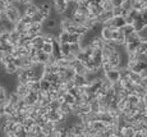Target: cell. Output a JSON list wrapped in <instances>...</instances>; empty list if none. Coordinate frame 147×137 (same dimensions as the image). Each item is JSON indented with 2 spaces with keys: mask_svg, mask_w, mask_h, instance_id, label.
I'll list each match as a JSON object with an SVG mask.
<instances>
[{
  "mask_svg": "<svg viewBox=\"0 0 147 137\" xmlns=\"http://www.w3.org/2000/svg\"><path fill=\"white\" fill-rule=\"evenodd\" d=\"M81 50H83V49H82L80 42H73V44H70V53H73V54H76V55H77Z\"/></svg>",
  "mask_w": 147,
  "mask_h": 137,
  "instance_id": "obj_27",
  "label": "cell"
},
{
  "mask_svg": "<svg viewBox=\"0 0 147 137\" xmlns=\"http://www.w3.org/2000/svg\"><path fill=\"white\" fill-rule=\"evenodd\" d=\"M137 108H138V110H140V112H145L146 108H147V104L145 102V100L141 99V100H140V102L137 104Z\"/></svg>",
  "mask_w": 147,
  "mask_h": 137,
  "instance_id": "obj_34",
  "label": "cell"
},
{
  "mask_svg": "<svg viewBox=\"0 0 147 137\" xmlns=\"http://www.w3.org/2000/svg\"><path fill=\"white\" fill-rule=\"evenodd\" d=\"M17 71H18V67H17V65L14 64V62L8 63L7 67H5V72H7L8 75H10V76L17 75Z\"/></svg>",
  "mask_w": 147,
  "mask_h": 137,
  "instance_id": "obj_19",
  "label": "cell"
},
{
  "mask_svg": "<svg viewBox=\"0 0 147 137\" xmlns=\"http://www.w3.org/2000/svg\"><path fill=\"white\" fill-rule=\"evenodd\" d=\"M127 99H128V102L131 105H137L138 102H140V100L142 99L140 95H137L136 92H131L128 96H127Z\"/></svg>",
  "mask_w": 147,
  "mask_h": 137,
  "instance_id": "obj_17",
  "label": "cell"
},
{
  "mask_svg": "<svg viewBox=\"0 0 147 137\" xmlns=\"http://www.w3.org/2000/svg\"><path fill=\"white\" fill-rule=\"evenodd\" d=\"M4 56H5V53H4V51H3L1 49H0V62L4 59Z\"/></svg>",
  "mask_w": 147,
  "mask_h": 137,
  "instance_id": "obj_40",
  "label": "cell"
},
{
  "mask_svg": "<svg viewBox=\"0 0 147 137\" xmlns=\"http://www.w3.org/2000/svg\"><path fill=\"white\" fill-rule=\"evenodd\" d=\"M56 26H59L58 19L53 18V17H47V18L45 19V22L42 23V27H44V32H47V31L53 30V28H55Z\"/></svg>",
  "mask_w": 147,
  "mask_h": 137,
  "instance_id": "obj_4",
  "label": "cell"
},
{
  "mask_svg": "<svg viewBox=\"0 0 147 137\" xmlns=\"http://www.w3.org/2000/svg\"><path fill=\"white\" fill-rule=\"evenodd\" d=\"M129 79H132L134 83H141L142 82V75L131 69V72H129Z\"/></svg>",
  "mask_w": 147,
  "mask_h": 137,
  "instance_id": "obj_20",
  "label": "cell"
},
{
  "mask_svg": "<svg viewBox=\"0 0 147 137\" xmlns=\"http://www.w3.org/2000/svg\"><path fill=\"white\" fill-rule=\"evenodd\" d=\"M1 22H3V21H1V17H0V26H1Z\"/></svg>",
  "mask_w": 147,
  "mask_h": 137,
  "instance_id": "obj_43",
  "label": "cell"
},
{
  "mask_svg": "<svg viewBox=\"0 0 147 137\" xmlns=\"http://www.w3.org/2000/svg\"><path fill=\"white\" fill-rule=\"evenodd\" d=\"M10 41V31L0 30V44H8Z\"/></svg>",
  "mask_w": 147,
  "mask_h": 137,
  "instance_id": "obj_15",
  "label": "cell"
},
{
  "mask_svg": "<svg viewBox=\"0 0 147 137\" xmlns=\"http://www.w3.org/2000/svg\"><path fill=\"white\" fill-rule=\"evenodd\" d=\"M53 4H54L55 10L59 14H61V16H63V14L65 13V10L68 9V0H53Z\"/></svg>",
  "mask_w": 147,
  "mask_h": 137,
  "instance_id": "obj_2",
  "label": "cell"
},
{
  "mask_svg": "<svg viewBox=\"0 0 147 137\" xmlns=\"http://www.w3.org/2000/svg\"><path fill=\"white\" fill-rule=\"evenodd\" d=\"M47 17H45L44 14H42L41 12H37L35 14V16L32 17V19H33V23H40V24H42L45 22V19H46Z\"/></svg>",
  "mask_w": 147,
  "mask_h": 137,
  "instance_id": "obj_22",
  "label": "cell"
},
{
  "mask_svg": "<svg viewBox=\"0 0 147 137\" xmlns=\"http://www.w3.org/2000/svg\"><path fill=\"white\" fill-rule=\"evenodd\" d=\"M42 50H44L45 53H47V54H53V51H54L53 44L51 42H45V44L42 45Z\"/></svg>",
  "mask_w": 147,
  "mask_h": 137,
  "instance_id": "obj_28",
  "label": "cell"
},
{
  "mask_svg": "<svg viewBox=\"0 0 147 137\" xmlns=\"http://www.w3.org/2000/svg\"><path fill=\"white\" fill-rule=\"evenodd\" d=\"M37 12H38V5L36 3H31V4L26 5V9H24L23 14H28V16L33 17Z\"/></svg>",
  "mask_w": 147,
  "mask_h": 137,
  "instance_id": "obj_12",
  "label": "cell"
},
{
  "mask_svg": "<svg viewBox=\"0 0 147 137\" xmlns=\"http://www.w3.org/2000/svg\"><path fill=\"white\" fill-rule=\"evenodd\" d=\"M44 33V27L40 23H32L30 28H28V35L30 36H37V35H42Z\"/></svg>",
  "mask_w": 147,
  "mask_h": 137,
  "instance_id": "obj_5",
  "label": "cell"
},
{
  "mask_svg": "<svg viewBox=\"0 0 147 137\" xmlns=\"http://www.w3.org/2000/svg\"><path fill=\"white\" fill-rule=\"evenodd\" d=\"M5 13H7L9 21H12L13 23H18L22 18V14H23L21 12V9L16 5H8L7 9H5Z\"/></svg>",
  "mask_w": 147,
  "mask_h": 137,
  "instance_id": "obj_1",
  "label": "cell"
},
{
  "mask_svg": "<svg viewBox=\"0 0 147 137\" xmlns=\"http://www.w3.org/2000/svg\"><path fill=\"white\" fill-rule=\"evenodd\" d=\"M72 19H73V22H74V24H84L87 17L84 16V14H82L80 12H77V10H74V14H73Z\"/></svg>",
  "mask_w": 147,
  "mask_h": 137,
  "instance_id": "obj_10",
  "label": "cell"
},
{
  "mask_svg": "<svg viewBox=\"0 0 147 137\" xmlns=\"http://www.w3.org/2000/svg\"><path fill=\"white\" fill-rule=\"evenodd\" d=\"M19 39H21V33H19L16 28H13V30L10 31V41L9 42H10V44H13L14 46H18Z\"/></svg>",
  "mask_w": 147,
  "mask_h": 137,
  "instance_id": "obj_14",
  "label": "cell"
},
{
  "mask_svg": "<svg viewBox=\"0 0 147 137\" xmlns=\"http://www.w3.org/2000/svg\"><path fill=\"white\" fill-rule=\"evenodd\" d=\"M123 1H124V0H111V3H113V5H114V7H121Z\"/></svg>",
  "mask_w": 147,
  "mask_h": 137,
  "instance_id": "obj_37",
  "label": "cell"
},
{
  "mask_svg": "<svg viewBox=\"0 0 147 137\" xmlns=\"http://www.w3.org/2000/svg\"><path fill=\"white\" fill-rule=\"evenodd\" d=\"M19 3H21L22 5H28V4H31V3H33V0H19Z\"/></svg>",
  "mask_w": 147,
  "mask_h": 137,
  "instance_id": "obj_39",
  "label": "cell"
},
{
  "mask_svg": "<svg viewBox=\"0 0 147 137\" xmlns=\"http://www.w3.org/2000/svg\"><path fill=\"white\" fill-rule=\"evenodd\" d=\"M76 86V83H74V79H69V81H67L65 82V87H67V90L69 91V90H72L73 87Z\"/></svg>",
  "mask_w": 147,
  "mask_h": 137,
  "instance_id": "obj_35",
  "label": "cell"
},
{
  "mask_svg": "<svg viewBox=\"0 0 147 137\" xmlns=\"http://www.w3.org/2000/svg\"><path fill=\"white\" fill-rule=\"evenodd\" d=\"M88 58H90V56L87 55V54L84 53L83 50H81L80 53L77 54V59H78V60H81V62H83V63L86 62V60H87V59H88Z\"/></svg>",
  "mask_w": 147,
  "mask_h": 137,
  "instance_id": "obj_33",
  "label": "cell"
},
{
  "mask_svg": "<svg viewBox=\"0 0 147 137\" xmlns=\"http://www.w3.org/2000/svg\"><path fill=\"white\" fill-rule=\"evenodd\" d=\"M60 49L63 56H67L70 54V44L69 42H60Z\"/></svg>",
  "mask_w": 147,
  "mask_h": 137,
  "instance_id": "obj_24",
  "label": "cell"
},
{
  "mask_svg": "<svg viewBox=\"0 0 147 137\" xmlns=\"http://www.w3.org/2000/svg\"><path fill=\"white\" fill-rule=\"evenodd\" d=\"M143 100H145V102H146V104H147V92L145 94V95H143V98H142Z\"/></svg>",
  "mask_w": 147,
  "mask_h": 137,
  "instance_id": "obj_42",
  "label": "cell"
},
{
  "mask_svg": "<svg viewBox=\"0 0 147 137\" xmlns=\"http://www.w3.org/2000/svg\"><path fill=\"white\" fill-rule=\"evenodd\" d=\"M5 9H7V4L3 3V1H0V13H3Z\"/></svg>",
  "mask_w": 147,
  "mask_h": 137,
  "instance_id": "obj_38",
  "label": "cell"
},
{
  "mask_svg": "<svg viewBox=\"0 0 147 137\" xmlns=\"http://www.w3.org/2000/svg\"><path fill=\"white\" fill-rule=\"evenodd\" d=\"M140 42L141 41H134V42H127L124 45V50L127 51L128 54H132V53H136L138 50V46H140Z\"/></svg>",
  "mask_w": 147,
  "mask_h": 137,
  "instance_id": "obj_11",
  "label": "cell"
},
{
  "mask_svg": "<svg viewBox=\"0 0 147 137\" xmlns=\"http://www.w3.org/2000/svg\"><path fill=\"white\" fill-rule=\"evenodd\" d=\"M125 24H127L125 17H123V16H114L113 17V27L114 28H121Z\"/></svg>",
  "mask_w": 147,
  "mask_h": 137,
  "instance_id": "obj_8",
  "label": "cell"
},
{
  "mask_svg": "<svg viewBox=\"0 0 147 137\" xmlns=\"http://www.w3.org/2000/svg\"><path fill=\"white\" fill-rule=\"evenodd\" d=\"M90 45H91L94 49H102L104 45H105V40L101 37L100 35H97V36H95L91 42H90Z\"/></svg>",
  "mask_w": 147,
  "mask_h": 137,
  "instance_id": "obj_9",
  "label": "cell"
},
{
  "mask_svg": "<svg viewBox=\"0 0 147 137\" xmlns=\"http://www.w3.org/2000/svg\"><path fill=\"white\" fill-rule=\"evenodd\" d=\"M82 39L81 35H78V33H72L69 37V44H73V42H80Z\"/></svg>",
  "mask_w": 147,
  "mask_h": 137,
  "instance_id": "obj_32",
  "label": "cell"
},
{
  "mask_svg": "<svg viewBox=\"0 0 147 137\" xmlns=\"http://www.w3.org/2000/svg\"><path fill=\"white\" fill-rule=\"evenodd\" d=\"M60 110L63 113H65V114H70V113H73V110H72V105L70 104H68V102H61L60 104Z\"/></svg>",
  "mask_w": 147,
  "mask_h": 137,
  "instance_id": "obj_26",
  "label": "cell"
},
{
  "mask_svg": "<svg viewBox=\"0 0 147 137\" xmlns=\"http://www.w3.org/2000/svg\"><path fill=\"white\" fill-rule=\"evenodd\" d=\"M105 75V77L109 81H111L113 83L114 82H118L120 79V71H119V68H114V69H110V71H107V72L104 73Z\"/></svg>",
  "mask_w": 147,
  "mask_h": 137,
  "instance_id": "obj_3",
  "label": "cell"
},
{
  "mask_svg": "<svg viewBox=\"0 0 147 137\" xmlns=\"http://www.w3.org/2000/svg\"><path fill=\"white\" fill-rule=\"evenodd\" d=\"M45 44V39L42 35H37V36H33L32 37V45L37 49H42V45Z\"/></svg>",
  "mask_w": 147,
  "mask_h": 137,
  "instance_id": "obj_13",
  "label": "cell"
},
{
  "mask_svg": "<svg viewBox=\"0 0 147 137\" xmlns=\"http://www.w3.org/2000/svg\"><path fill=\"white\" fill-rule=\"evenodd\" d=\"M50 87H51V82L47 81V79H45V78H41V90L49 91Z\"/></svg>",
  "mask_w": 147,
  "mask_h": 137,
  "instance_id": "obj_29",
  "label": "cell"
},
{
  "mask_svg": "<svg viewBox=\"0 0 147 137\" xmlns=\"http://www.w3.org/2000/svg\"><path fill=\"white\" fill-rule=\"evenodd\" d=\"M113 17H114V14H113V10H104V12L97 17V19L101 22V23H104V22H106L107 19L113 18Z\"/></svg>",
  "mask_w": 147,
  "mask_h": 137,
  "instance_id": "obj_16",
  "label": "cell"
},
{
  "mask_svg": "<svg viewBox=\"0 0 147 137\" xmlns=\"http://www.w3.org/2000/svg\"><path fill=\"white\" fill-rule=\"evenodd\" d=\"M125 21H127V24H134L136 19H134V18H132V17L128 14V16L125 17Z\"/></svg>",
  "mask_w": 147,
  "mask_h": 137,
  "instance_id": "obj_36",
  "label": "cell"
},
{
  "mask_svg": "<svg viewBox=\"0 0 147 137\" xmlns=\"http://www.w3.org/2000/svg\"><path fill=\"white\" fill-rule=\"evenodd\" d=\"M49 108H50V110H59V109H60V102H59V100L58 99H56V100H51Z\"/></svg>",
  "mask_w": 147,
  "mask_h": 137,
  "instance_id": "obj_31",
  "label": "cell"
},
{
  "mask_svg": "<svg viewBox=\"0 0 147 137\" xmlns=\"http://www.w3.org/2000/svg\"><path fill=\"white\" fill-rule=\"evenodd\" d=\"M37 58L40 63H44V64H46L47 62H49V58H50V54L45 53L42 49H38V53H37Z\"/></svg>",
  "mask_w": 147,
  "mask_h": 137,
  "instance_id": "obj_18",
  "label": "cell"
},
{
  "mask_svg": "<svg viewBox=\"0 0 147 137\" xmlns=\"http://www.w3.org/2000/svg\"><path fill=\"white\" fill-rule=\"evenodd\" d=\"M4 114H5L4 106H1V105H0V117H1V115H4Z\"/></svg>",
  "mask_w": 147,
  "mask_h": 137,
  "instance_id": "obj_41",
  "label": "cell"
},
{
  "mask_svg": "<svg viewBox=\"0 0 147 137\" xmlns=\"http://www.w3.org/2000/svg\"><path fill=\"white\" fill-rule=\"evenodd\" d=\"M120 30L123 31V33L125 35V37L127 36H129V35H132L133 32H136V28H134L133 24H125V26H123Z\"/></svg>",
  "mask_w": 147,
  "mask_h": 137,
  "instance_id": "obj_21",
  "label": "cell"
},
{
  "mask_svg": "<svg viewBox=\"0 0 147 137\" xmlns=\"http://www.w3.org/2000/svg\"><path fill=\"white\" fill-rule=\"evenodd\" d=\"M121 7L129 12L131 9H133V0H124L123 4H121Z\"/></svg>",
  "mask_w": 147,
  "mask_h": 137,
  "instance_id": "obj_30",
  "label": "cell"
},
{
  "mask_svg": "<svg viewBox=\"0 0 147 137\" xmlns=\"http://www.w3.org/2000/svg\"><path fill=\"white\" fill-rule=\"evenodd\" d=\"M69 37H70V33L65 30H61L60 35H59V41L60 42H69Z\"/></svg>",
  "mask_w": 147,
  "mask_h": 137,
  "instance_id": "obj_25",
  "label": "cell"
},
{
  "mask_svg": "<svg viewBox=\"0 0 147 137\" xmlns=\"http://www.w3.org/2000/svg\"><path fill=\"white\" fill-rule=\"evenodd\" d=\"M113 30L114 28L111 27H105V26H102V28H101V32H100V36L105 40V42L110 41L113 37Z\"/></svg>",
  "mask_w": 147,
  "mask_h": 137,
  "instance_id": "obj_7",
  "label": "cell"
},
{
  "mask_svg": "<svg viewBox=\"0 0 147 137\" xmlns=\"http://www.w3.org/2000/svg\"><path fill=\"white\" fill-rule=\"evenodd\" d=\"M16 91L17 94H18L21 98H24V96L28 94V91H30V88H28L27 86V83H23V82H18L17 83V86H16Z\"/></svg>",
  "mask_w": 147,
  "mask_h": 137,
  "instance_id": "obj_6",
  "label": "cell"
},
{
  "mask_svg": "<svg viewBox=\"0 0 147 137\" xmlns=\"http://www.w3.org/2000/svg\"><path fill=\"white\" fill-rule=\"evenodd\" d=\"M64 101L68 102V104H70V105H73L76 101H77V96L73 95L72 92H69V91H68L65 95H64Z\"/></svg>",
  "mask_w": 147,
  "mask_h": 137,
  "instance_id": "obj_23",
  "label": "cell"
}]
</instances>
